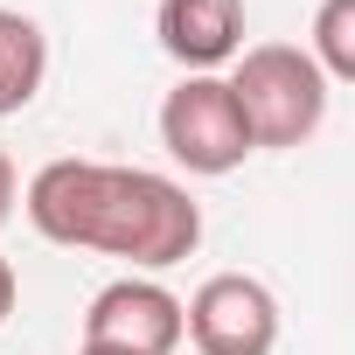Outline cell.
Wrapping results in <instances>:
<instances>
[{
  "label": "cell",
  "instance_id": "cell-8",
  "mask_svg": "<svg viewBox=\"0 0 355 355\" xmlns=\"http://www.w3.org/2000/svg\"><path fill=\"white\" fill-rule=\"evenodd\" d=\"M306 56H313V70L327 84H355V0H320Z\"/></svg>",
  "mask_w": 355,
  "mask_h": 355
},
{
  "label": "cell",
  "instance_id": "cell-3",
  "mask_svg": "<svg viewBox=\"0 0 355 355\" xmlns=\"http://www.w3.org/2000/svg\"><path fill=\"white\" fill-rule=\"evenodd\" d=\"M160 146L189 174H230L244 167V153H258L223 77H182L160 98Z\"/></svg>",
  "mask_w": 355,
  "mask_h": 355
},
{
  "label": "cell",
  "instance_id": "cell-11",
  "mask_svg": "<svg viewBox=\"0 0 355 355\" xmlns=\"http://www.w3.org/2000/svg\"><path fill=\"white\" fill-rule=\"evenodd\" d=\"M77 355H119V348H77Z\"/></svg>",
  "mask_w": 355,
  "mask_h": 355
},
{
  "label": "cell",
  "instance_id": "cell-7",
  "mask_svg": "<svg viewBox=\"0 0 355 355\" xmlns=\"http://www.w3.org/2000/svg\"><path fill=\"white\" fill-rule=\"evenodd\" d=\"M42 77H49V35L21 8H0V119L28 112Z\"/></svg>",
  "mask_w": 355,
  "mask_h": 355
},
{
  "label": "cell",
  "instance_id": "cell-6",
  "mask_svg": "<svg viewBox=\"0 0 355 355\" xmlns=\"http://www.w3.org/2000/svg\"><path fill=\"white\" fill-rule=\"evenodd\" d=\"M153 35L189 77H216L244 56V0H160Z\"/></svg>",
  "mask_w": 355,
  "mask_h": 355
},
{
  "label": "cell",
  "instance_id": "cell-1",
  "mask_svg": "<svg viewBox=\"0 0 355 355\" xmlns=\"http://www.w3.org/2000/svg\"><path fill=\"white\" fill-rule=\"evenodd\" d=\"M28 223L63 251H105L139 272H167L196 258L202 209L182 182L153 167H112V160H49L21 196Z\"/></svg>",
  "mask_w": 355,
  "mask_h": 355
},
{
  "label": "cell",
  "instance_id": "cell-9",
  "mask_svg": "<svg viewBox=\"0 0 355 355\" xmlns=\"http://www.w3.org/2000/svg\"><path fill=\"white\" fill-rule=\"evenodd\" d=\"M15 300H21V279H15V265H8V258H0V327H8Z\"/></svg>",
  "mask_w": 355,
  "mask_h": 355
},
{
  "label": "cell",
  "instance_id": "cell-10",
  "mask_svg": "<svg viewBox=\"0 0 355 355\" xmlns=\"http://www.w3.org/2000/svg\"><path fill=\"white\" fill-rule=\"evenodd\" d=\"M15 216V160H8V146H0V223Z\"/></svg>",
  "mask_w": 355,
  "mask_h": 355
},
{
  "label": "cell",
  "instance_id": "cell-5",
  "mask_svg": "<svg viewBox=\"0 0 355 355\" xmlns=\"http://www.w3.org/2000/svg\"><path fill=\"white\" fill-rule=\"evenodd\" d=\"M84 348L174 355V348H182V300H174L160 279H112L84 306Z\"/></svg>",
  "mask_w": 355,
  "mask_h": 355
},
{
  "label": "cell",
  "instance_id": "cell-4",
  "mask_svg": "<svg viewBox=\"0 0 355 355\" xmlns=\"http://www.w3.org/2000/svg\"><path fill=\"white\" fill-rule=\"evenodd\" d=\"M182 334L202 355H272L279 348V300L251 272H216L182 306Z\"/></svg>",
  "mask_w": 355,
  "mask_h": 355
},
{
  "label": "cell",
  "instance_id": "cell-2",
  "mask_svg": "<svg viewBox=\"0 0 355 355\" xmlns=\"http://www.w3.org/2000/svg\"><path fill=\"white\" fill-rule=\"evenodd\" d=\"M223 84H230L237 112H244L251 146H272V153L306 146V139L320 132L327 91H334V84L313 70V56L293 49V42H258V49H244L237 70H230Z\"/></svg>",
  "mask_w": 355,
  "mask_h": 355
}]
</instances>
